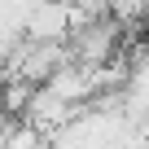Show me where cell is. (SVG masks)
<instances>
[{
  "instance_id": "cell-1",
  "label": "cell",
  "mask_w": 149,
  "mask_h": 149,
  "mask_svg": "<svg viewBox=\"0 0 149 149\" xmlns=\"http://www.w3.org/2000/svg\"><path fill=\"white\" fill-rule=\"evenodd\" d=\"M74 31H79L74 0H35V9L26 18V40H35V44H70Z\"/></svg>"
}]
</instances>
